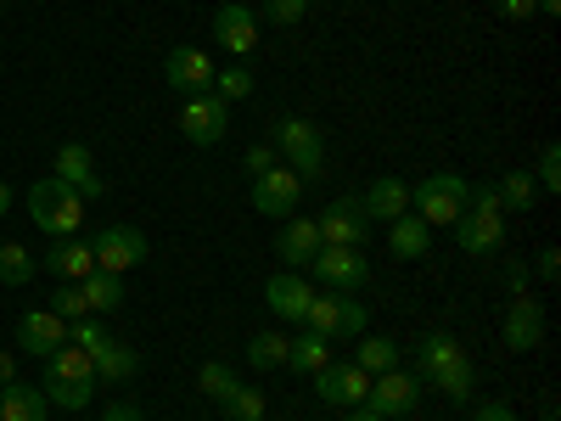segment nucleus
<instances>
[{"label":"nucleus","instance_id":"2f4dec72","mask_svg":"<svg viewBox=\"0 0 561 421\" xmlns=\"http://www.w3.org/2000/svg\"><path fill=\"white\" fill-rule=\"evenodd\" d=\"M197 388H203V394H208L214 405H225V399H230V394H237L242 383H237V371H230V365H219V360H208V365L197 371Z\"/></svg>","mask_w":561,"mask_h":421},{"label":"nucleus","instance_id":"de8ad7c7","mask_svg":"<svg viewBox=\"0 0 561 421\" xmlns=\"http://www.w3.org/2000/svg\"><path fill=\"white\" fill-rule=\"evenodd\" d=\"M102 421H140V410L118 399V405H107V416H102Z\"/></svg>","mask_w":561,"mask_h":421},{"label":"nucleus","instance_id":"aec40b11","mask_svg":"<svg viewBox=\"0 0 561 421\" xmlns=\"http://www.w3.org/2000/svg\"><path fill=\"white\" fill-rule=\"evenodd\" d=\"M320 248L325 242H320V225L314 219H287V225H280V237H275V253H280V264H287V270H309Z\"/></svg>","mask_w":561,"mask_h":421},{"label":"nucleus","instance_id":"9d476101","mask_svg":"<svg viewBox=\"0 0 561 421\" xmlns=\"http://www.w3.org/2000/svg\"><path fill=\"white\" fill-rule=\"evenodd\" d=\"M180 129H185V140H192V147H219L225 129H230V102H219L214 90H208V96H185Z\"/></svg>","mask_w":561,"mask_h":421},{"label":"nucleus","instance_id":"8fccbe9b","mask_svg":"<svg viewBox=\"0 0 561 421\" xmlns=\"http://www.w3.org/2000/svg\"><path fill=\"white\" fill-rule=\"evenodd\" d=\"M7 214H12V185L0 180V219H7Z\"/></svg>","mask_w":561,"mask_h":421},{"label":"nucleus","instance_id":"6ab92c4d","mask_svg":"<svg viewBox=\"0 0 561 421\" xmlns=\"http://www.w3.org/2000/svg\"><path fill=\"white\" fill-rule=\"evenodd\" d=\"M68 343V320L62 315H51V309H28L23 320H18V349L23 354H57Z\"/></svg>","mask_w":561,"mask_h":421},{"label":"nucleus","instance_id":"7c9ffc66","mask_svg":"<svg viewBox=\"0 0 561 421\" xmlns=\"http://www.w3.org/2000/svg\"><path fill=\"white\" fill-rule=\"evenodd\" d=\"M354 365L370 371V377H377V371H393V365H399V343H393V338H359Z\"/></svg>","mask_w":561,"mask_h":421},{"label":"nucleus","instance_id":"a878e982","mask_svg":"<svg viewBox=\"0 0 561 421\" xmlns=\"http://www.w3.org/2000/svg\"><path fill=\"white\" fill-rule=\"evenodd\" d=\"M79 293H84V309H90V315H118V309H124V275L96 270V275L79 281Z\"/></svg>","mask_w":561,"mask_h":421},{"label":"nucleus","instance_id":"4be33fe9","mask_svg":"<svg viewBox=\"0 0 561 421\" xmlns=\"http://www.w3.org/2000/svg\"><path fill=\"white\" fill-rule=\"evenodd\" d=\"M359 203H365L370 225H377V219H399V214H410V185L399 174H382V180H370L359 192Z\"/></svg>","mask_w":561,"mask_h":421},{"label":"nucleus","instance_id":"7ed1b4c3","mask_svg":"<svg viewBox=\"0 0 561 421\" xmlns=\"http://www.w3.org/2000/svg\"><path fill=\"white\" fill-rule=\"evenodd\" d=\"M28 214H34V225L45 230V237H79L84 197L73 192V185H62L57 174H45V180L28 185Z\"/></svg>","mask_w":561,"mask_h":421},{"label":"nucleus","instance_id":"9b49d317","mask_svg":"<svg viewBox=\"0 0 561 421\" xmlns=\"http://www.w3.org/2000/svg\"><path fill=\"white\" fill-rule=\"evenodd\" d=\"M214 62L197 52V45H169V57H163V79L169 90H180V96H208L214 90Z\"/></svg>","mask_w":561,"mask_h":421},{"label":"nucleus","instance_id":"1a4fd4ad","mask_svg":"<svg viewBox=\"0 0 561 421\" xmlns=\"http://www.w3.org/2000/svg\"><path fill=\"white\" fill-rule=\"evenodd\" d=\"M90 253H96V270L124 275V270H135L140 259H147V237H140L135 225H107V230L90 237Z\"/></svg>","mask_w":561,"mask_h":421},{"label":"nucleus","instance_id":"3c124183","mask_svg":"<svg viewBox=\"0 0 561 421\" xmlns=\"http://www.w3.org/2000/svg\"><path fill=\"white\" fill-rule=\"evenodd\" d=\"M534 12H550V18H556V12H561V0H534Z\"/></svg>","mask_w":561,"mask_h":421},{"label":"nucleus","instance_id":"f03ea898","mask_svg":"<svg viewBox=\"0 0 561 421\" xmlns=\"http://www.w3.org/2000/svg\"><path fill=\"white\" fill-rule=\"evenodd\" d=\"M455 242H460V253H472V259H494L505 248V208H500L494 180L478 185L472 203H466V214L455 219Z\"/></svg>","mask_w":561,"mask_h":421},{"label":"nucleus","instance_id":"423d86ee","mask_svg":"<svg viewBox=\"0 0 561 421\" xmlns=\"http://www.w3.org/2000/svg\"><path fill=\"white\" fill-rule=\"evenodd\" d=\"M365 304H354L348 293H314V304H309V315H304V326L309 332H320L325 343H337V338H365Z\"/></svg>","mask_w":561,"mask_h":421},{"label":"nucleus","instance_id":"4c0bfd02","mask_svg":"<svg viewBox=\"0 0 561 421\" xmlns=\"http://www.w3.org/2000/svg\"><path fill=\"white\" fill-rule=\"evenodd\" d=\"M51 315H62V320H84L90 309H84V293H79V281H62V287L51 293Z\"/></svg>","mask_w":561,"mask_h":421},{"label":"nucleus","instance_id":"39448f33","mask_svg":"<svg viewBox=\"0 0 561 421\" xmlns=\"http://www.w3.org/2000/svg\"><path fill=\"white\" fill-rule=\"evenodd\" d=\"M466 203H472V185H466L460 174H449V169L410 185V214H421L427 225H455L466 214Z\"/></svg>","mask_w":561,"mask_h":421},{"label":"nucleus","instance_id":"2eb2a0df","mask_svg":"<svg viewBox=\"0 0 561 421\" xmlns=\"http://www.w3.org/2000/svg\"><path fill=\"white\" fill-rule=\"evenodd\" d=\"M264 304H270L280 320L304 326V315H309V304H314V287L304 281V270H275V275L264 281Z\"/></svg>","mask_w":561,"mask_h":421},{"label":"nucleus","instance_id":"c756f323","mask_svg":"<svg viewBox=\"0 0 561 421\" xmlns=\"http://www.w3.org/2000/svg\"><path fill=\"white\" fill-rule=\"evenodd\" d=\"M466 349L449 338V332H427V338H421V349H415V360H421V383H433L438 377V371L449 365V360H460Z\"/></svg>","mask_w":561,"mask_h":421},{"label":"nucleus","instance_id":"58836bf2","mask_svg":"<svg viewBox=\"0 0 561 421\" xmlns=\"http://www.w3.org/2000/svg\"><path fill=\"white\" fill-rule=\"evenodd\" d=\"M534 185H545V192H561V147L550 140V147L539 152V169H534Z\"/></svg>","mask_w":561,"mask_h":421},{"label":"nucleus","instance_id":"a18cd8bd","mask_svg":"<svg viewBox=\"0 0 561 421\" xmlns=\"http://www.w3.org/2000/svg\"><path fill=\"white\" fill-rule=\"evenodd\" d=\"M505 287L511 293H528V264H505Z\"/></svg>","mask_w":561,"mask_h":421},{"label":"nucleus","instance_id":"ea45409f","mask_svg":"<svg viewBox=\"0 0 561 421\" xmlns=\"http://www.w3.org/2000/svg\"><path fill=\"white\" fill-rule=\"evenodd\" d=\"M304 12H309V0H264V18H270L275 29H293V23H304Z\"/></svg>","mask_w":561,"mask_h":421},{"label":"nucleus","instance_id":"5701e85b","mask_svg":"<svg viewBox=\"0 0 561 421\" xmlns=\"http://www.w3.org/2000/svg\"><path fill=\"white\" fill-rule=\"evenodd\" d=\"M388 248H393V259H427V248H433V225L421 219V214H399V219H388Z\"/></svg>","mask_w":561,"mask_h":421},{"label":"nucleus","instance_id":"79ce46f5","mask_svg":"<svg viewBox=\"0 0 561 421\" xmlns=\"http://www.w3.org/2000/svg\"><path fill=\"white\" fill-rule=\"evenodd\" d=\"M472 421H517V410H511L505 399H489V405H483V410H478Z\"/></svg>","mask_w":561,"mask_h":421},{"label":"nucleus","instance_id":"393cba45","mask_svg":"<svg viewBox=\"0 0 561 421\" xmlns=\"http://www.w3.org/2000/svg\"><path fill=\"white\" fill-rule=\"evenodd\" d=\"M90 365H96V383H129L135 371H140V354L118 338H107L96 354H90Z\"/></svg>","mask_w":561,"mask_h":421},{"label":"nucleus","instance_id":"c85d7f7f","mask_svg":"<svg viewBox=\"0 0 561 421\" xmlns=\"http://www.w3.org/2000/svg\"><path fill=\"white\" fill-rule=\"evenodd\" d=\"M433 388L444 394V399H455V405H466L478 394V365H472V354H460V360H449L438 377H433Z\"/></svg>","mask_w":561,"mask_h":421},{"label":"nucleus","instance_id":"bb28decb","mask_svg":"<svg viewBox=\"0 0 561 421\" xmlns=\"http://www.w3.org/2000/svg\"><path fill=\"white\" fill-rule=\"evenodd\" d=\"M320 365H332V343H325L320 332H309V326H304V332L287 343V371H298V377L309 371V377H314Z\"/></svg>","mask_w":561,"mask_h":421},{"label":"nucleus","instance_id":"c9c22d12","mask_svg":"<svg viewBox=\"0 0 561 421\" xmlns=\"http://www.w3.org/2000/svg\"><path fill=\"white\" fill-rule=\"evenodd\" d=\"M219 410H225V421H264V394L259 388H237Z\"/></svg>","mask_w":561,"mask_h":421},{"label":"nucleus","instance_id":"dca6fc26","mask_svg":"<svg viewBox=\"0 0 561 421\" xmlns=\"http://www.w3.org/2000/svg\"><path fill=\"white\" fill-rule=\"evenodd\" d=\"M545 343V304H534L528 293H517L511 298V309H505V349L511 354H534Z\"/></svg>","mask_w":561,"mask_h":421},{"label":"nucleus","instance_id":"c03bdc74","mask_svg":"<svg viewBox=\"0 0 561 421\" xmlns=\"http://www.w3.org/2000/svg\"><path fill=\"white\" fill-rule=\"evenodd\" d=\"M534 270H539V281H556V275H561V253H556V248H545Z\"/></svg>","mask_w":561,"mask_h":421},{"label":"nucleus","instance_id":"f257e3e1","mask_svg":"<svg viewBox=\"0 0 561 421\" xmlns=\"http://www.w3.org/2000/svg\"><path fill=\"white\" fill-rule=\"evenodd\" d=\"M96 365H90L84 349L62 343L57 354H45V377H39V394L51 399V410H84L96 399Z\"/></svg>","mask_w":561,"mask_h":421},{"label":"nucleus","instance_id":"473e14b6","mask_svg":"<svg viewBox=\"0 0 561 421\" xmlns=\"http://www.w3.org/2000/svg\"><path fill=\"white\" fill-rule=\"evenodd\" d=\"M0 281H7V287H23V281H34V253L18 248V242H0Z\"/></svg>","mask_w":561,"mask_h":421},{"label":"nucleus","instance_id":"412c9836","mask_svg":"<svg viewBox=\"0 0 561 421\" xmlns=\"http://www.w3.org/2000/svg\"><path fill=\"white\" fill-rule=\"evenodd\" d=\"M51 275H62V281H84V275H96V253H90V242L84 237H57L51 242V253L39 259Z\"/></svg>","mask_w":561,"mask_h":421},{"label":"nucleus","instance_id":"f8f14e48","mask_svg":"<svg viewBox=\"0 0 561 421\" xmlns=\"http://www.w3.org/2000/svg\"><path fill=\"white\" fill-rule=\"evenodd\" d=\"M314 388H320L325 405L354 410V405H365V394H370V371H359L354 360H332V365L314 371Z\"/></svg>","mask_w":561,"mask_h":421},{"label":"nucleus","instance_id":"f3484780","mask_svg":"<svg viewBox=\"0 0 561 421\" xmlns=\"http://www.w3.org/2000/svg\"><path fill=\"white\" fill-rule=\"evenodd\" d=\"M51 174L62 180V185H73V192L84 197V203H96L107 185H102V174H96V163H90V147H79V140H62L57 147V163H51Z\"/></svg>","mask_w":561,"mask_h":421},{"label":"nucleus","instance_id":"20e7f679","mask_svg":"<svg viewBox=\"0 0 561 421\" xmlns=\"http://www.w3.org/2000/svg\"><path fill=\"white\" fill-rule=\"evenodd\" d=\"M270 147H275V158L287 163L298 180H314V174H320V163H325L320 124H309V118H298V113H280V118H275Z\"/></svg>","mask_w":561,"mask_h":421},{"label":"nucleus","instance_id":"864d4df0","mask_svg":"<svg viewBox=\"0 0 561 421\" xmlns=\"http://www.w3.org/2000/svg\"><path fill=\"white\" fill-rule=\"evenodd\" d=\"M0 7H7V0H0Z\"/></svg>","mask_w":561,"mask_h":421},{"label":"nucleus","instance_id":"603ef678","mask_svg":"<svg viewBox=\"0 0 561 421\" xmlns=\"http://www.w3.org/2000/svg\"><path fill=\"white\" fill-rule=\"evenodd\" d=\"M404 421H415V416H404Z\"/></svg>","mask_w":561,"mask_h":421},{"label":"nucleus","instance_id":"37998d69","mask_svg":"<svg viewBox=\"0 0 561 421\" xmlns=\"http://www.w3.org/2000/svg\"><path fill=\"white\" fill-rule=\"evenodd\" d=\"M500 18H511V23H528V18H534V0H500Z\"/></svg>","mask_w":561,"mask_h":421},{"label":"nucleus","instance_id":"09e8293b","mask_svg":"<svg viewBox=\"0 0 561 421\" xmlns=\"http://www.w3.org/2000/svg\"><path fill=\"white\" fill-rule=\"evenodd\" d=\"M343 421H388V416H377V410H365V405H354V410H343Z\"/></svg>","mask_w":561,"mask_h":421},{"label":"nucleus","instance_id":"b1692460","mask_svg":"<svg viewBox=\"0 0 561 421\" xmlns=\"http://www.w3.org/2000/svg\"><path fill=\"white\" fill-rule=\"evenodd\" d=\"M45 416H51V399H45L34 383H7V388H0V421H45Z\"/></svg>","mask_w":561,"mask_h":421},{"label":"nucleus","instance_id":"4468645a","mask_svg":"<svg viewBox=\"0 0 561 421\" xmlns=\"http://www.w3.org/2000/svg\"><path fill=\"white\" fill-rule=\"evenodd\" d=\"M298 197H304V180H298L293 169H264V174H253V208H259V214L293 219Z\"/></svg>","mask_w":561,"mask_h":421},{"label":"nucleus","instance_id":"ddd939ff","mask_svg":"<svg viewBox=\"0 0 561 421\" xmlns=\"http://www.w3.org/2000/svg\"><path fill=\"white\" fill-rule=\"evenodd\" d=\"M309 270H314L332 293H354V287H365V281H370V259H365L359 248H320Z\"/></svg>","mask_w":561,"mask_h":421},{"label":"nucleus","instance_id":"0eeeda50","mask_svg":"<svg viewBox=\"0 0 561 421\" xmlns=\"http://www.w3.org/2000/svg\"><path fill=\"white\" fill-rule=\"evenodd\" d=\"M314 225H320V242H325V248H365V237H370V214H365L359 197L325 203V214H320Z\"/></svg>","mask_w":561,"mask_h":421},{"label":"nucleus","instance_id":"cd10ccee","mask_svg":"<svg viewBox=\"0 0 561 421\" xmlns=\"http://www.w3.org/2000/svg\"><path fill=\"white\" fill-rule=\"evenodd\" d=\"M494 192H500V208H505V214H528V208L539 203V185H534L528 169H505V174L494 180Z\"/></svg>","mask_w":561,"mask_h":421},{"label":"nucleus","instance_id":"a19ab883","mask_svg":"<svg viewBox=\"0 0 561 421\" xmlns=\"http://www.w3.org/2000/svg\"><path fill=\"white\" fill-rule=\"evenodd\" d=\"M280 158H275V147H270V140H253V147H248V169L253 174H264V169H275Z\"/></svg>","mask_w":561,"mask_h":421},{"label":"nucleus","instance_id":"f704fd0d","mask_svg":"<svg viewBox=\"0 0 561 421\" xmlns=\"http://www.w3.org/2000/svg\"><path fill=\"white\" fill-rule=\"evenodd\" d=\"M214 96L219 102H242V96H253V73L237 62V68H219L214 73Z\"/></svg>","mask_w":561,"mask_h":421},{"label":"nucleus","instance_id":"a211bd4d","mask_svg":"<svg viewBox=\"0 0 561 421\" xmlns=\"http://www.w3.org/2000/svg\"><path fill=\"white\" fill-rule=\"evenodd\" d=\"M214 39L225 45L230 57H253L259 52V18L242 7V0H230V7L214 12Z\"/></svg>","mask_w":561,"mask_h":421},{"label":"nucleus","instance_id":"72a5a7b5","mask_svg":"<svg viewBox=\"0 0 561 421\" xmlns=\"http://www.w3.org/2000/svg\"><path fill=\"white\" fill-rule=\"evenodd\" d=\"M287 343H293V338H280V332H259V338L248 343V360H253L259 371H275V365H287Z\"/></svg>","mask_w":561,"mask_h":421},{"label":"nucleus","instance_id":"49530a36","mask_svg":"<svg viewBox=\"0 0 561 421\" xmlns=\"http://www.w3.org/2000/svg\"><path fill=\"white\" fill-rule=\"evenodd\" d=\"M7 383H18V354L0 349V388H7Z\"/></svg>","mask_w":561,"mask_h":421},{"label":"nucleus","instance_id":"e433bc0d","mask_svg":"<svg viewBox=\"0 0 561 421\" xmlns=\"http://www.w3.org/2000/svg\"><path fill=\"white\" fill-rule=\"evenodd\" d=\"M68 343H73V349H84V354H96V349L107 343V326H102L96 315H84V320H68Z\"/></svg>","mask_w":561,"mask_h":421},{"label":"nucleus","instance_id":"6e6552de","mask_svg":"<svg viewBox=\"0 0 561 421\" xmlns=\"http://www.w3.org/2000/svg\"><path fill=\"white\" fill-rule=\"evenodd\" d=\"M415 405H421V377H410V371H377L370 377V394H365V410H377V416H415Z\"/></svg>","mask_w":561,"mask_h":421}]
</instances>
